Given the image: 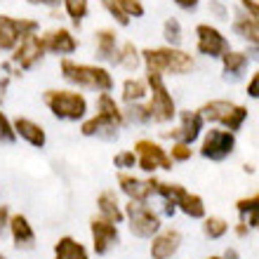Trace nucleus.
Here are the masks:
<instances>
[{
  "mask_svg": "<svg viewBox=\"0 0 259 259\" xmlns=\"http://www.w3.org/2000/svg\"><path fill=\"white\" fill-rule=\"evenodd\" d=\"M59 73L62 78L78 90H92V92H111L116 88L113 73L104 64H82L71 57H64L59 62Z\"/></svg>",
  "mask_w": 259,
  "mask_h": 259,
  "instance_id": "f257e3e1",
  "label": "nucleus"
},
{
  "mask_svg": "<svg viewBox=\"0 0 259 259\" xmlns=\"http://www.w3.org/2000/svg\"><path fill=\"white\" fill-rule=\"evenodd\" d=\"M42 104L57 120H64V123H82L90 111L88 97L78 90H45Z\"/></svg>",
  "mask_w": 259,
  "mask_h": 259,
  "instance_id": "f03ea898",
  "label": "nucleus"
},
{
  "mask_svg": "<svg viewBox=\"0 0 259 259\" xmlns=\"http://www.w3.org/2000/svg\"><path fill=\"white\" fill-rule=\"evenodd\" d=\"M142 64L146 73H175L184 75L193 68V57L177 48H146L142 50Z\"/></svg>",
  "mask_w": 259,
  "mask_h": 259,
  "instance_id": "7ed1b4c3",
  "label": "nucleus"
},
{
  "mask_svg": "<svg viewBox=\"0 0 259 259\" xmlns=\"http://www.w3.org/2000/svg\"><path fill=\"white\" fill-rule=\"evenodd\" d=\"M151 184H153V193H156V196H160L165 203L179 207L186 217H191V219L205 217L203 198L196 196V193H189L182 184H167V182H160V179H156V177H151Z\"/></svg>",
  "mask_w": 259,
  "mask_h": 259,
  "instance_id": "20e7f679",
  "label": "nucleus"
},
{
  "mask_svg": "<svg viewBox=\"0 0 259 259\" xmlns=\"http://www.w3.org/2000/svg\"><path fill=\"white\" fill-rule=\"evenodd\" d=\"M146 82H149V113L153 123H170L177 109H175V99H172L170 90L165 85L160 73H146Z\"/></svg>",
  "mask_w": 259,
  "mask_h": 259,
  "instance_id": "39448f33",
  "label": "nucleus"
},
{
  "mask_svg": "<svg viewBox=\"0 0 259 259\" xmlns=\"http://www.w3.org/2000/svg\"><path fill=\"white\" fill-rule=\"evenodd\" d=\"M125 219H127L132 236H137V238H153L160 231V217L146 203H132L130 200L125 205Z\"/></svg>",
  "mask_w": 259,
  "mask_h": 259,
  "instance_id": "423d86ee",
  "label": "nucleus"
},
{
  "mask_svg": "<svg viewBox=\"0 0 259 259\" xmlns=\"http://www.w3.org/2000/svg\"><path fill=\"white\" fill-rule=\"evenodd\" d=\"M38 31H40V24L35 19L0 14V52H12L24 35L38 33Z\"/></svg>",
  "mask_w": 259,
  "mask_h": 259,
  "instance_id": "0eeeda50",
  "label": "nucleus"
},
{
  "mask_svg": "<svg viewBox=\"0 0 259 259\" xmlns=\"http://www.w3.org/2000/svg\"><path fill=\"white\" fill-rule=\"evenodd\" d=\"M45 55H48V52H45V45H42V35L28 33V35H24L19 40V45L12 50L10 64L24 75V71H31V68L38 66Z\"/></svg>",
  "mask_w": 259,
  "mask_h": 259,
  "instance_id": "6e6552de",
  "label": "nucleus"
},
{
  "mask_svg": "<svg viewBox=\"0 0 259 259\" xmlns=\"http://www.w3.org/2000/svg\"><path fill=\"white\" fill-rule=\"evenodd\" d=\"M135 153H137V167L149 172V175L156 170H172V158L153 139H137Z\"/></svg>",
  "mask_w": 259,
  "mask_h": 259,
  "instance_id": "1a4fd4ad",
  "label": "nucleus"
},
{
  "mask_svg": "<svg viewBox=\"0 0 259 259\" xmlns=\"http://www.w3.org/2000/svg\"><path fill=\"white\" fill-rule=\"evenodd\" d=\"M236 151V135L229 130H207L200 144V156L212 160V163H222Z\"/></svg>",
  "mask_w": 259,
  "mask_h": 259,
  "instance_id": "9d476101",
  "label": "nucleus"
},
{
  "mask_svg": "<svg viewBox=\"0 0 259 259\" xmlns=\"http://www.w3.org/2000/svg\"><path fill=\"white\" fill-rule=\"evenodd\" d=\"M196 48L200 55L210 57V59H222L231 50L222 31L210 26V24H198L196 26Z\"/></svg>",
  "mask_w": 259,
  "mask_h": 259,
  "instance_id": "9b49d317",
  "label": "nucleus"
},
{
  "mask_svg": "<svg viewBox=\"0 0 259 259\" xmlns=\"http://www.w3.org/2000/svg\"><path fill=\"white\" fill-rule=\"evenodd\" d=\"M42 45H45V52L48 55H57V57H71L75 50L80 48V40L73 35V31L66 26L52 28V31H45L42 33Z\"/></svg>",
  "mask_w": 259,
  "mask_h": 259,
  "instance_id": "f8f14e48",
  "label": "nucleus"
},
{
  "mask_svg": "<svg viewBox=\"0 0 259 259\" xmlns=\"http://www.w3.org/2000/svg\"><path fill=\"white\" fill-rule=\"evenodd\" d=\"M90 233H92V247H95V252L99 254V257L109 252L113 245H118V240H120L118 224L106 222V219H102V217L90 219Z\"/></svg>",
  "mask_w": 259,
  "mask_h": 259,
  "instance_id": "ddd939ff",
  "label": "nucleus"
},
{
  "mask_svg": "<svg viewBox=\"0 0 259 259\" xmlns=\"http://www.w3.org/2000/svg\"><path fill=\"white\" fill-rule=\"evenodd\" d=\"M118 186L132 203H149V198L153 196L151 179H139L130 172H118Z\"/></svg>",
  "mask_w": 259,
  "mask_h": 259,
  "instance_id": "4468645a",
  "label": "nucleus"
},
{
  "mask_svg": "<svg viewBox=\"0 0 259 259\" xmlns=\"http://www.w3.org/2000/svg\"><path fill=\"white\" fill-rule=\"evenodd\" d=\"M7 231L12 236V243L17 250H33L35 247V231H33V226H31L26 214H21V212L12 214Z\"/></svg>",
  "mask_w": 259,
  "mask_h": 259,
  "instance_id": "2eb2a0df",
  "label": "nucleus"
},
{
  "mask_svg": "<svg viewBox=\"0 0 259 259\" xmlns=\"http://www.w3.org/2000/svg\"><path fill=\"white\" fill-rule=\"evenodd\" d=\"M14 125V132H17V139L21 142H26L28 146H33V149H45V144H48V132L42 127L40 123H35L31 118H14L12 120Z\"/></svg>",
  "mask_w": 259,
  "mask_h": 259,
  "instance_id": "dca6fc26",
  "label": "nucleus"
},
{
  "mask_svg": "<svg viewBox=\"0 0 259 259\" xmlns=\"http://www.w3.org/2000/svg\"><path fill=\"white\" fill-rule=\"evenodd\" d=\"M205 120L200 116V111H182V125L175 132H167L170 139L175 142H184V144H193L200 137V130H203Z\"/></svg>",
  "mask_w": 259,
  "mask_h": 259,
  "instance_id": "f3484780",
  "label": "nucleus"
},
{
  "mask_svg": "<svg viewBox=\"0 0 259 259\" xmlns=\"http://www.w3.org/2000/svg\"><path fill=\"white\" fill-rule=\"evenodd\" d=\"M151 240H153L151 243V257L170 259L179 250V245H182V233L177 229H165V231H158Z\"/></svg>",
  "mask_w": 259,
  "mask_h": 259,
  "instance_id": "a211bd4d",
  "label": "nucleus"
},
{
  "mask_svg": "<svg viewBox=\"0 0 259 259\" xmlns=\"http://www.w3.org/2000/svg\"><path fill=\"white\" fill-rule=\"evenodd\" d=\"M97 116L104 118L111 127L120 130L125 125V116H123V109H120V104L113 99L111 92H102V95H97Z\"/></svg>",
  "mask_w": 259,
  "mask_h": 259,
  "instance_id": "6ab92c4d",
  "label": "nucleus"
},
{
  "mask_svg": "<svg viewBox=\"0 0 259 259\" xmlns=\"http://www.w3.org/2000/svg\"><path fill=\"white\" fill-rule=\"evenodd\" d=\"M97 210H99V217L106 222H113V224H120L125 219V210L120 207L118 193L113 189H106L97 196Z\"/></svg>",
  "mask_w": 259,
  "mask_h": 259,
  "instance_id": "aec40b11",
  "label": "nucleus"
},
{
  "mask_svg": "<svg viewBox=\"0 0 259 259\" xmlns=\"http://www.w3.org/2000/svg\"><path fill=\"white\" fill-rule=\"evenodd\" d=\"M118 50V33L113 28H99L95 33V57L97 62L111 64Z\"/></svg>",
  "mask_w": 259,
  "mask_h": 259,
  "instance_id": "412c9836",
  "label": "nucleus"
},
{
  "mask_svg": "<svg viewBox=\"0 0 259 259\" xmlns=\"http://www.w3.org/2000/svg\"><path fill=\"white\" fill-rule=\"evenodd\" d=\"M111 64L125 68V71H130V73H135L137 68L142 66V52L137 50L135 42L127 40V42H123V45H118L116 57H113V62Z\"/></svg>",
  "mask_w": 259,
  "mask_h": 259,
  "instance_id": "4be33fe9",
  "label": "nucleus"
},
{
  "mask_svg": "<svg viewBox=\"0 0 259 259\" xmlns=\"http://www.w3.org/2000/svg\"><path fill=\"white\" fill-rule=\"evenodd\" d=\"M55 259H90L88 247L73 236H62L55 243Z\"/></svg>",
  "mask_w": 259,
  "mask_h": 259,
  "instance_id": "5701e85b",
  "label": "nucleus"
},
{
  "mask_svg": "<svg viewBox=\"0 0 259 259\" xmlns=\"http://www.w3.org/2000/svg\"><path fill=\"white\" fill-rule=\"evenodd\" d=\"M149 95V82L146 78H127L120 88V99L125 104H139Z\"/></svg>",
  "mask_w": 259,
  "mask_h": 259,
  "instance_id": "b1692460",
  "label": "nucleus"
},
{
  "mask_svg": "<svg viewBox=\"0 0 259 259\" xmlns=\"http://www.w3.org/2000/svg\"><path fill=\"white\" fill-rule=\"evenodd\" d=\"M236 106L233 102H226V99H212V102L203 104L200 106V116H203V120H212V123H224L226 116L231 113V109Z\"/></svg>",
  "mask_w": 259,
  "mask_h": 259,
  "instance_id": "393cba45",
  "label": "nucleus"
},
{
  "mask_svg": "<svg viewBox=\"0 0 259 259\" xmlns=\"http://www.w3.org/2000/svg\"><path fill=\"white\" fill-rule=\"evenodd\" d=\"M233 31L243 38V40H247L250 45H254L257 48L259 45V21L252 19V17H238V19L233 21Z\"/></svg>",
  "mask_w": 259,
  "mask_h": 259,
  "instance_id": "a878e982",
  "label": "nucleus"
},
{
  "mask_svg": "<svg viewBox=\"0 0 259 259\" xmlns=\"http://www.w3.org/2000/svg\"><path fill=\"white\" fill-rule=\"evenodd\" d=\"M222 64H224L226 78H229V75L238 78V75L247 68V64H250V57H247L245 52H236V50H229V52L222 57Z\"/></svg>",
  "mask_w": 259,
  "mask_h": 259,
  "instance_id": "bb28decb",
  "label": "nucleus"
},
{
  "mask_svg": "<svg viewBox=\"0 0 259 259\" xmlns=\"http://www.w3.org/2000/svg\"><path fill=\"white\" fill-rule=\"evenodd\" d=\"M236 210L240 217H247V224L252 229H259V191L250 198H240L236 203Z\"/></svg>",
  "mask_w": 259,
  "mask_h": 259,
  "instance_id": "cd10ccee",
  "label": "nucleus"
},
{
  "mask_svg": "<svg viewBox=\"0 0 259 259\" xmlns=\"http://www.w3.org/2000/svg\"><path fill=\"white\" fill-rule=\"evenodd\" d=\"M62 5H64V10H66L71 24H73L75 28H80L90 12V0H62Z\"/></svg>",
  "mask_w": 259,
  "mask_h": 259,
  "instance_id": "c85d7f7f",
  "label": "nucleus"
},
{
  "mask_svg": "<svg viewBox=\"0 0 259 259\" xmlns=\"http://www.w3.org/2000/svg\"><path fill=\"white\" fill-rule=\"evenodd\" d=\"M123 116H125V123H135V125L151 123L149 106H144L142 102L139 104H127V109H123Z\"/></svg>",
  "mask_w": 259,
  "mask_h": 259,
  "instance_id": "c756f323",
  "label": "nucleus"
},
{
  "mask_svg": "<svg viewBox=\"0 0 259 259\" xmlns=\"http://www.w3.org/2000/svg\"><path fill=\"white\" fill-rule=\"evenodd\" d=\"M226 231H229V222H226V219H222V217H207L205 219L203 233L207 236V238L217 240V238H222Z\"/></svg>",
  "mask_w": 259,
  "mask_h": 259,
  "instance_id": "7c9ffc66",
  "label": "nucleus"
},
{
  "mask_svg": "<svg viewBox=\"0 0 259 259\" xmlns=\"http://www.w3.org/2000/svg\"><path fill=\"white\" fill-rule=\"evenodd\" d=\"M163 38L167 40V45H170V48H177L179 42H182V24H179V19H175V17L165 19V24H163Z\"/></svg>",
  "mask_w": 259,
  "mask_h": 259,
  "instance_id": "2f4dec72",
  "label": "nucleus"
},
{
  "mask_svg": "<svg viewBox=\"0 0 259 259\" xmlns=\"http://www.w3.org/2000/svg\"><path fill=\"white\" fill-rule=\"evenodd\" d=\"M245 120H247V109H245V106H238V104H236V106L231 109V113L226 116V120L222 125H224L229 132H233V135H236V132L243 127V123H245Z\"/></svg>",
  "mask_w": 259,
  "mask_h": 259,
  "instance_id": "473e14b6",
  "label": "nucleus"
},
{
  "mask_svg": "<svg viewBox=\"0 0 259 259\" xmlns=\"http://www.w3.org/2000/svg\"><path fill=\"white\" fill-rule=\"evenodd\" d=\"M99 3H102L104 10H106V12H109L111 17H113V19H116L118 26H123V28H125V26H130V21H132V19H130L127 14H125L123 10H120L118 0H99Z\"/></svg>",
  "mask_w": 259,
  "mask_h": 259,
  "instance_id": "72a5a7b5",
  "label": "nucleus"
},
{
  "mask_svg": "<svg viewBox=\"0 0 259 259\" xmlns=\"http://www.w3.org/2000/svg\"><path fill=\"white\" fill-rule=\"evenodd\" d=\"M17 142V132H14L12 120L7 118V113L0 109V144H14Z\"/></svg>",
  "mask_w": 259,
  "mask_h": 259,
  "instance_id": "f704fd0d",
  "label": "nucleus"
},
{
  "mask_svg": "<svg viewBox=\"0 0 259 259\" xmlns=\"http://www.w3.org/2000/svg\"><path fill=\"white\" fill-rule=\"evenodd\" d=\"M113 165H116L120 172H127L132 167H137V153L135 151H120L113 156Z\"/></svg>",
  "mask_w": 259,
  "mask_h": 259,
  "instance_id": "c9c22d12",
  "label": "nucleus"
},
{
  "mask_svg": "<svg viewBox=\"0 0 259 259\" xmlns=\"http://www.w3.org/2000/svg\"><path fill=\"white\" fill-rule=\"evenodd\" d=\"M167 156L172 158V163L177 160V163H186L189 158L193 156V149H191V144H184V142H175L172 144V149Z\"/></svg>",
  "mask_w": 259,
  "mask_h": 259,
  "instance_id": "e433bc0d",
  "label": "nucleus"
},
{
  "mask_svg": "<svg viewBox=\"0 0 259 259\" xmlns=\"http://www.w3.org/2000/svg\"><path fill=\"white\" fill-rule=\"evenodd\" d=\"M118 5H120V10L127 14L130 19H142L144 12H146L142 0H118Z\"/></svg>",
  "mask_w": 259,
  "mask_h": 259,
  "instance_id": "4c0bfd02",
  "label": "nucleus"
},
{
  "mask_svg": "<svg viewBox=\"0 0 259 259\" xmlns=\"http://www.w3.org/2000/svg\"><path fill=\"white\" fill-rule=\"evenodd\" d=\"M247 97L250 99H259V71H254V75L247 82Z\"/></svg>",
  "mask_w": 259,
  "mask_h": 259,
  "instance_id": "58836bf2",
  "label": "nucleus"
},
{
  "mask_svg": "<svg viewBox=\"0 0 259 259\" xmlns=\"http://www.w3.org/2000/svg\"><path fill=\"white\" fill-rule=\"evenodd\" d=\"M240 5L247 10V17L259 21V0H240Z\"/></svg>",
  "mask_w": 259,
  "mask_h": 259,
  "instance_id": "ea45409f",
  "label": "nucleus"
},
{
  "mask_svg": "<svg viewBox=\"0 0 259 259\" xmlns=\"http://www.w3.org/2000/svg\"><path fill=\"white\" fill-rule=\"evenodd\" d=\"M10 217H12V212L7 205H0V236L7 231V226H10Z\"/></svg>",
  "mask_w": 259,
  "mask_h": 259,
  "instance_id": "a19ab883",
  "label": "nucleus"
},
{
  "mask_svg": "<svg viewBox=\"0 0 259 259\" xmlns=\"http://www.w3.org/2000/svg\"><path fill=\"white\" fill-rule=\"evenodd\" d=\"M28 5H35V7H50V10H55V7L62 5V0H26Z\"/></svg>",
  "mask_w": 259,
  "mask_h": 259,
  "instance_id": "79ce46f5",
  "label": "nucleus"
},
{
  "mask_svg": "<svg viewBox=\"0 0 259 259\" xmlns=\"http://www.w3.org/2000/svg\"><path fill=\"white\" fill-rule=\"evenodd\" d=\"M175 3H177L182 10H196L200 0H175Z\"/></svg>",
  "mask_w": 259,
  "mask_h": 259,
  "instance_id": "37998d69",
  "label": "nucleus"
},
{
  "mask_svg": "<svg viewBox=\"0 0 259 259\" xmlns=\"http://www.w3.org/2000/svg\"><path fill=\"white\" fill-rule=\"evenodd\" d=\"M7 85H10V78H7V75L3 73V68H0V95H5Z\"/></svg>",
  "mask_w": 259,
  "mask_h": 259,
  "instance_id": "c03bdc74",
  "label": "nucleus"
},
{
  "mask_svg": "<svg viewBox=\"0 0 259 259\" xmlns=\"http://www.w3.org/2000/svg\"><path fill=\"white\" fill-rule=\"evenodd\" d=\"M224 259H240V257H238V252H236L233 247H229V250L224 252Z\"/></svg>",
  "mask_w": 259,
  "mask_h": 259,
  "instance_id": "a18cd8bd",
  "label": "nucleus"
},
{
  "mask_svg": "<svg viewBox=\"0 0 259 259\" xmlns=\"http://www.w3.org/2000/svg\"><path fill=\"white\" fill-rule=\"evenodd\" d=\"M236 233H238V236H245V233H247V224H245V222H240V224L236 226Z\"/></svg>",
  "mask_w": 259,
  "mask_h": 259,
  "instance_id": "49530a36",
  "label": "nucleus"
},
{
  "mask_svg": "<svg viewBox=\"0 0 259 259\" xmlns=\"http://www.w3.org/2000/svg\"><path fill=\"white\" fill-rule=\"evenodd\" d=\"M210 7H212V10H214V12H217V14H226V12H224V7H222V5H217V3H212Z\"/></svg>",
  "mask_w": 259,
  "mask_h": 259,
  "instance_id": "de8ad7c7",
  "label": "nucleus"
},
{
  "mask_svg": "<svg viewBox=\"0 0 259 259\" xmlns=\"http://www.w3.org/2000/svg\"><path fill=\"white\" fill-rule=\"evenodd\" d=\"M252 55H254V59H259V45H257V48L252 50Z\"/></svg>",
  "mask_w": 259,
  "mask_h": 259,
  "instance_id": "09e8293b",
  "label": "nucleus"
},
{
  "mask_svg": "<svg viewBox=\"0 0 259 259\" xmlns=\"http://www.w3.org/2000/svg\"><path fill=\"white\" fill-rule=\"evenodd\" d=\"M210 259H224V257H210Z\"/></svg>",
  "mask_w": 259,
  "mask_h": 259,
  "instance_id": "8fccbe9b",
  "label": "nucleus"
},
{
  "mask_svg": "<svg viewBox=\"0 0 259 259\" xmlns=\"http://www.w3.org/2000/svg\"><path fill=\"white\" fill-rule=\"evenodd\" d=\"M0 259H5V257H3V254H0Z\"/></svg>",
  "mask_w": 259,
  "mask_h": 259,
  "instance_id": "3c124183",
  "label": "nucleus"
}]
</instances>
